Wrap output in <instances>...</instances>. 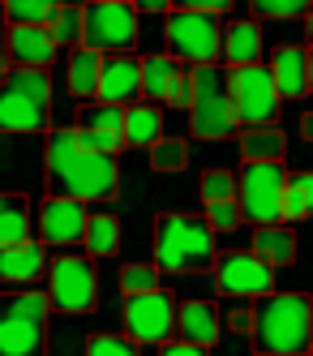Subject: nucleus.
Segmentation results:
<instances>
[{"label": "nucleus", "instance_id": "f257e3e1", "mask_svg": "<svg viewBox=\"0 0 313 356\" xmlns=\"http://www.w3.org/2000/svg\"><path fill=\"white\" fill-rule=\"evenodd\" d=\"M47 189L56 197L77 202H112L120 193V168L116 155L77 146L73 129H56L47 138Z\"/></svg>", "mask_w": 313, "mask_h": 356}, {"label": "nucleus", "instance_id": "f03ea898", "mask_svg": "<svg viewBox=\"0 0 313 356\" xmlns=\"http://www.w3.org/2000/svg\"><path fill=\"white\" fill-rule=\"evenodd\" d=\"M253 352L257 356H300L313 348V305L300 292H262L253 305Z\"/></svg>", "mask_w": 313, "mask_h": 356}, {"label": "nucleus", "instance_id": "7ed1b4c3", "mask_svg": "<svg viewBox=\"0 0 313 356\" xmlns=\"http://www.w3.org/2000/svg\"><path fill=\"white\" fill-rule=\"evenodd\" d=\"M51 78L39 65H13L0 73V134H47Z\"/></svg>", "mask_w": 313, "mask_h": 356}, {"label": "nucleus", "instance_id": "20e7f679", "mask_svg": "<svg viewBox=\"0 0 313 356\" xmlns=\"http://www.w3.org/2000/svg\"><path fill=\"white\" fill-rule=\"evenodd\" d=\"M215 227L189 215H159L154 219V266L172 275L211 270L215 266Z\"/></svg>", "mask_w": 313, "mask_h": 356}, {"label": "nucleus", "instance_id": "39448f33", "mask_svg": "<svg viewBox=\"0 0 313 356\" xmlns=\"http://www.w3.org/2000/svg\"><path fill=\"white\" fill-rule=\"evenodd\" d=\"M47 309L51 300L39 288L0 292V356H31L47 343Z\"/></svg>", "mask_w": 313, "mask_h": 356}, {"label": "nucleus", "instance_id": "423d86ee", "mask_svg": "<svg viewBox=\"0 0 313 356\" xmlns=\"http://www.w3.org/2000/svg\"><path fill=\"white\" fill-rule=\"evenodd\" d=\"M189 129L198 138H232L241 129L232 99H227V73L219 65L189 69Z\"/></svg>", "mask_w": 313, "mask_h": 356}, {"label": "nucleus", "instance_id": "0eeeda50", "mask_svg": "<svg viewBox=\"0 0 313 356\" xmlns=\"http://www.w3.org/2000/svg\"><path fill=\"white\" fill-rule=\"evenodd\" d=\"M163 35L176 60L189 65H215L223 56V26L219 13H198V9H172L163 22Z\"/></svg>", "mask_w": 313, "mask_h": 356}, {"label": "nucleus", "instance_id": "6e6552de", "mask_svg": "<svg viewBox=\"0 0 313 356\" xmlns=\"http://www.w3.org/2000/svg\"><path fill=\"white\" fill-rule=\"evenodd\" d=\"M227 99L241 124H275L279 120V90L271 65H236L227 73Z\"/></svg>", "mask_w": 313, "mask_h": 356}, {"label": "nucleus", "instance_id": "1a4fd4ad", "mask_svg": "<svg viewBox=\"0 0 313 356\" xmlns=\"http://www.w3.org/2000/svg\"><path fill=\"white\" fill-rule=\"evenodd\" d=\"M283 185H288L283 163H245L241 168V181H236L241 219H249V223H279Z\"/></svg>", "mask_w": 313, "mask_h": 356}, {"label": "nucleus", "instance_id": "9d476101", "mask_svg": "<svg viewBox=\"0 0 313 356\" xmlns=\"http://www.w3.org/2000/svg\"><path fill=\"white\" fill-rule=\"evenodd\" d=\"M82 43L95 52H129L138 43V13L120 0H95L82 9Z\"/></svg>", "mask_w": 313, "mask_h": 356}, {"label": "nucleus", "instance_id": "9b49d317", "mask_svg": "<svg viewBox=\"0 0 313 356\" xmlns=\"http://www.w3.org/2000/svg\"><path fill=\"white\" fill-rule=\"evenodd\" d=\"M95 262L90 258H77V253H65L47 266V300L65 314H90L95 309Z\"/></svg>", "mask_w": 313, "mask_h": 356}, {"label": "nucleus", "instance_id": "f8f14e48", "mask_svg": "<svg viewBox=\"0 0 313 356\" xmlns=\"http://www.w3.org/2000/svg\"><path fill=\"white\" fill-rule=\"evenodd\" d=\"M176 326V300L163 288L129 292L125 296V335L134 343H163Z\"/></svg>", "mask_w": 313, "mask_h": 356}, {"label": "nucleus", "instance_id": "ddd939ff", "mask_svg": "<svg viewBox=\"0 0 313 356\" xmlns=\"http://www.w3.org/2000/svg\"><path fill=\"white\" fill-rule=\"evenodd\" d=\"M215 284L227 296H262L275 284V266L257 253H223L215 258Z\"/></svg>", "mask_w": 313, "mask_h": 356}, {"label": "nucleus", "instance_id": "4468645a", "mask_svg": "<svg viewBox=\"0 0 313 356\" xmlns=\"http://www.w3.org/2000/svg\"><path fill=\"white\" fill-rule=\"evenodd\" d=\"M86 219H90L86 202H77V197H56V193H51L43 207H39V241H43V245H56V249L82 245Z\"/></svg>", "mask_w": 313, "mask_h": 356}, {"label": "nucleus", "instance_id": "2eb2a0df", "mask_svg": "<svg viewBox=\"0 0 313 356\" xmlns=\"http://www.w3.org/2000/svg\"><path fill=\"white\" fill-rule=\"evenodd\" d=\"M142 95L159 99L172 108H189V73L180 69L176 56H146L142 60Z\"/></svg>", "mask_w": 313, "mask_h": 356}, {"label": "nucleus", "instance_id": "dca6fc26", "mask_svg": "<svg viewBox=\"0 0 313 356\" xmlns=\"http://www.w3.org/2000/svg\"><path fill=\"white\" fill-rule=\"evenodd\" d=\"M138 95H142V60L125 52L103 56L95 99H103V104H138Z\"/></svg>", "mask_w": 313, "mask_h": 356}, {"label": "nucleus", "instance_id": "f3484780", "mask_svg": "<svg viewBox=\"0 0 313 356\" xmlns=\"http://www.w3.org/2000/svg\"><path fill=\"white\" fill-rule=\"evenodd\" d=\"M47 270V245L39 241H17L0 249V284L5 288H35V279Z\"/></svg>", "mask_w": 313, "mask_h": 356}, {"label": "nucleus", "instance_id": "a211bd4d", "mask_svg": "<svg viewBox=\"0 0 313 356\" xmlns=\"http://www.w3.org/2000/svg\"><path fill=\"white\" fill-rule=\"evenodd\" d=\"M5 47L13 65H39L47 69L56 60V39L47 35V26H9L5 31Z\"/></svg>", "mask_w": 313, "mask_h": 356}, {"label": "nucleus", "instance_id": "6ab92c4d", "mask_svg": "<svg viewBox=\"0 0 313 356\" xmlns=\"http://www.w3.org/2000/svg\"><path fill=\"white\" fill-rule=\"evenodd\" d=\"M176 330H180V339L211 348V343L219 339V309H215L211 300H189V305H176Z\"/></svg>", "mask_w": 313, "mask_h": 356}, {"label": "nucleus", "instance_id": "aec40b11", "mask_svg": "<svg viewBox=\"0 0 313 356\" xmlns=\"http://www.w3.org/2000/svg\"><path fill=\"white\" fill-rule=\"evenodd\" d=\"M305 47H279L271 56V78H275V90L279 99H300L309 90V69H305Z\"/></svg>", "mask_w": 313, "mask_h": 356}, {"label": "nucleus", "instance_id": "412c9836", "mask_svg": "<svg viewBox=\"0 0 313 356\" xmlns=\"http://www.w3.org/2000/svg\"><path fill=\"white\" fill-rule=\"evenodd\" d=\"M283 150H288V142H283L279 124H245L241 134L245 163H283Z\"/></svg>", "mask_w": 313, "mask_h": 356}, {"label": "nucleus", "instance_id": "4be33fe9", "mask_svg": "<svg viewBox=\"0 0 313 356\" xmlns=\"http://www.w3.org/2000/svg\"><path fill=\"white\" fill-rule=\"evenodd\" d=\"M253 253H257V258H266L271 266H292V262H296V236H292V227L257 223V232H253Z\"/></svg>", "mask_w": 313, "mask_h": 356}, {"label": "nucleus", "instance_id": "5701e85b", "mask_svg": "<svg viewBox=\"0 0 313 356\" xmlns=\"http://www.w3.org/2000/svg\"><path fill=\"white\" fill-rule=\"evenodd\" d=\"M163 138V112L138 99L134 108H125V146H154Z\"/></svg>", "mask_w": 313, "mask_h": 356}, {"label": "nucleus", "instance_id": "b1692460", "mask_svg": "<svg viewBox=\"0 0 313 356\" xmlns=\"http://www.w3.org/2000/svg\"><path fill=\"white\" fill-rule=\"evenodd\" d=\"M262 56V31L257 22H232L223 31V60L236 69V65H257Z\"/></svg>", "mask_w": 313, "mask_h": 356}, {"label": "nucleus", "instance_id": "393cba45", "mask_svg": "<svg viewBox=\"0 0 313 356\" xmlns=\"http://www.w3.org/2000/svg\"><path fill=\"white\" fill-rule=\"evenodd\" d=\"M31 241V202L22 193H0V249Z\"/></svg>", "mask_w": 313, "mask_h": 356}, {"label": "nucleus", "instance_id": "a878e982", "mask_svg": "<svg viewBox=\"0 0 313 356\" xmlns=\"http://www.w3.org/2000/svg\"><path fill=\"white\" fill-rule=\"evenodd\" d=\"M99 65H103V52H95V47H86V43L69 56V90L77 99H95V90H99Z\"/></svg>", "mask_w": 313, "mask_h": 356}, {"label": "nucleus", "instance_id": "bb28decb", "mask_svg": "<svg viewBox=\"0 0 313 356\" xmlns=\"http://www.w3.org/2000/svg\"><path fill=\"white\" fill-rule=\"evenodd\" d=\"M86 253L90 258H112V253L120 249V219L116 215H90L86 219V236H82Z\"/></svg>", "mask_w": 313, "mask_h": 356}, {"label": "nucleus", "instance_id": "cd10ccee", "mask_svg": "<svg viewBox=\"0 0 313 356\" xmlns=\"http://www.w3.org/2000/svg\"><path fill=\"white\" fill-rule=\"evenodd\" d=\"M309 215H313V172L288 176V185H283L279 219H309Z\"/></svg>", "mask_w": 313, "mask_h": 356}, {"label": "nucleus", "instance_id": "c85d7f7f", "mask_svg": "<svg viewBox=\"0 0 313 356\" xmlns=\"http://www.w3.org/2000/svg\"><path fill=\"white\" fill-rule=\"evenodd\" d=\"M56 9L61 0H5V22L9 26H47Z\"/></svg>", "mask_w": 313, "mask_h": 356}, {"label": "nucleus", "instance_id": "c756f323", "mask_svg": "<svg viewBox=\"0 0 313 356\" xmlns=\"http://www.w3.org/2000/svg\"><path fill=\"white\" fill-rule=\"evenodd\" d=\"M77 129H99V134H120L125 138V104H103V99H95V104H86L82 116H77Z\"/></svg>", "mask_w": 313, "mask_h": 356}, {"label": "nucleus", "instance_id": "7c9ffc66", "mask_svg": "<svg viewBox=\"0 0 313 356\" xmlns=\"http://www.w3.org/2000/svg\"><path fill=\"white\" fill-rule=\"evenodd\" d=\"M47 35L56 39V47H77L82 43V5H61L56 17L47 22Z\"/></svg>", "mask_w": 313, "mask_h": 356}, {"label": "nucleus", "instance_id": "2f4dec72", "mask_svg": "<svg viewBox=\"0 0 313 356\" xmlns=\"http://www.w3.org/2000/svg\"><path fill=\"white\" fill-rule=\"evenodd\" d=\"M150 163H154V172H180L189 163V146L180 138H159L150 146Z\"/></svg>", "mask_w": 313, "mask_h": 356}, {"label": "nucleus", "instance_id": "473e14b6", "mask_svg": "<svg viewBox=\"0 0 313 356\" xmlns=\"http://www.w3.org/2000/svg\"><path fill=\"white\" fill-rule=\"evenodd\" d=\"M223 197H236V176L223 168H211L202 176V202H223Z\"/></svg>", "mask_w": 313, "mask_h": 356}, {"label": "nucleus", "instance_id": "72a5a7b5", "mask_svg": "<svg viewBox=\"0 0 313 356\" xmlns=\"http://www.w3.org/2000/svg\"><path fill=\"white\" fill-rule=\"evenodd\" d=\"M206 223H211L215 232H232V227H241V207H236V197L206 202Z\"/></svg>", "mask_w": 313, "mask_h": 356}, {"label": "nucleus", "instance_id": "f704fd0d", "mask_svg": "<svg viewBox=\"0 0 313 356\" xmlns=\"http://www.w3.org/2000/svg\"><path fill=\"white\" fill-rule=\"evenodd\" d=\"M86 352L90 356H134L138 343L129 339V335H90L86 339Z\"/></svg>", "mask_w": 313, "mask_h": 356}, {"label": "nucleus", "instance_id": "c9c22d12", "mask_svg": "<svg viewBox=\"0 0 313 356\" xmlns=\"http://www.w3.org/2000/svg\"><path fill=\"white\" fill-rule=\"evenodd\" d=\"M120 288H125V296L129 292H150V288H159V266H125L120 270Z\"/></svg>", "mask_w": 313, "mask_h": 356}, {"label": "nucleus", "instance_id": "e433bc0d", "mask_svg": "<svg viewBox=\"0 0 313 356\" xmlns=\"http://www.w3.org/2000/svg\"><path fill=\"white\" fill-rule=\"evenodd\" d=\"M257 17H300L309 13L313 0H249Z\"/></svg>", "mask_w": 313, "mask_h": 356}, {"label": "nucleus", "instance_id": "4c0bfd02", "mask_svg": "<svg viewBox=\"0 0 313 356\" xmlns=\"http://www.w3.org/2000/svg\"><path fill=\"white\" fill-rule=\"evenodd\" d=\"M73 138H77V146L99 150V155H120V146H125L120 134H99V129H73Z\"/></svg>", "mask_w": 313, "mask_h": 356}, {"label": "nucleus", "instance_id": "58836bf2", "mask_svg": "<svg viewBox=\"0 0 313 356\" xmlns=\"http://www.w3.org/2000/svg\"><path fill=\"white\" fill-rule=\"evenodd\" d=\"M172 9H198V13H227L232 0H172Z\"/></svg>", "mask_w": 313, "mask_h": 356}, {"label": "nucleus", "instance_id": "ea45409f", "mask_svg": "<svg viewBox=\"0 0 313 356\" xmlns=\"http://www.w3.org/2000/svg\"><path fill=\"white\" fill-rule=\"evenodd\" d=\"M163 356H202V352H211V348H202V343H189V339H163L159 348Z\"/></svg>", "mask_w": 313, "mask_h": 356}, {"label": "nucleus", "instance_id": "a19ab883", "mask_svg": "<svg viewBox=\"0 0 313 356\" xmlns=\"http://www.w3.org/2000/svg\"><path fill=\"white\" fill-rule=\"evenodd\" d=\"M227 322H232V330H236V335H241V330H249V326H253V309H245V305H236V309L227 314Z\"/></svg>", "mask_w": 313, "mask_h": 356}, {"label": "nucleus", "instance_id": "79ce46f5", "mask_svg": "<svg viewBox=\"0 0 313 356\" xmlns=\"http://www.w3.org/2000/svg\"><path fill=\"white\" fill-rule=\"evenodd\" d=\"M134 5L146 13H163V9H172V0H134Z\"/></svg>", "mask_w": 313, "mask_h": 356}, {"label": "nucleus", "instance_id": "37998d69", "mask_svg": "<svg viewBox=\"0 0 313 356\" xmlns=\"http://www.w3.org/2000/svg\"><path fill=\"white\" fill-rule=\"evenodd\" d=\"M5 31H9V26H0V73L9 69V47H5Z\"/></svg>", "mask_w": 313, "mask_h": 356}, {"label": "nucleus", "instance_id": "c03bdc74", "mask_svg": "<svg viewBox=\"0 0 313 356\" xmlns=\"http://www.w3.org/2000/svg\"><path fill=\"white\" fill-rule=\"evenodd\" d=\"M300 134H305V138H309V142H313V112H309V116H305V120H300Z\"/></svg>", "mask_w": 313, "mask_h": 356}, {"label": "nucleus", "instance_id": "a18cd8bd", "mask_svg": "<svg viewBox=\"0 0 313 356\" xmlns=\"http://www.w3.org/2000/svg\"><path fill=\"white\" fill-rule=\"evenodd\" d=\"M305 69H309V90H313V52L305 56Z\"/></svg>", "mask_w": 313, "mask_h": 356}, {"label": "nucleus", "instance_id": "49530a36", "mask_svg": "<svg viewBox=\"0 0 313 356\" xmlns=\"http://www.w3.org/2000/svg\"><path fill=\"white\" fill-rule=\"evenodd\" d=\"M309 39H313V9H309Z\"/></svg>", "mask_w": 313, "mask_h": 356}, {"label": "nucleus", "instance_id": "de8ad7c7", "mask_svg": "<svg viewBox=\"0 0 313 356\" xmlns=\"http://www.w3.org/2000/svg\"><path fill=\"white\" fill-rule=\"evenodd\" d=\"M120 5H129V0H120Z\"/></svg>", "mask_w": 313, "mask_h": 356}]
</instances>
